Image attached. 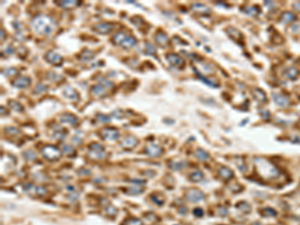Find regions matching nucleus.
<instances>
[{
	"label": "nucleus",
	"mask_w": 300,
	"mask_h": 225,
	"mask_svg": "<svg viewBox=\"0 0 300 225\" xmlns=\"http://www.w3.org/2000/svg\"><path fill=\"white\" fill-rule=\"evenodd\" d=\"M31 27L39 35H50L55 31L56 22L47 15H37L31 20Z\"/></svg>",
	"instance_id": "1"
},
{
	"label": "nucleus",
	"mask_w": 300,
	"mask_h": 225,
	"mask_svg": "<svg viewBox=\"0 0 300 225\" xmlns=\"http://www.w3.org/2000/svg\"><path fill=\"white\" fill-rule=\"evenodd\" d=\"M112 40L115 44L119 45L122 48H126V49L134 47L137 43L136 38L126 34L124 32H117L116 34H114Z\"/></svg>",
	"instance_id": "2"
},
{
	"label": "nucleus",
	"mask_w": 300,
	"mask_h": 225,
	"mask_svg": "<svg viewBox=\"0 0 300 225\" xmlns=\"http://www.w3.org/2000/svg\"><path fill=\"white\" fill-rule=\"evenodd\" d=\"M105 156H106V153H105L103 146L100 145L99 143H91L89 145L88 157L90 159L97 161L100 160V159H103Z\"/></svg>",
	"instance_id": "3"
},
{
	"label": "nucleus",
	"mask_w": 300,
	"mask_h": 225,
	"mask_svg": "<svg viewBox=\"0 0 300 225\" xmlns=\"http://www.w3.org/2000/svg\"><path fill=\"white\" fill-rule=\"evenodd\" d=\"M42 155L44 158H46L47 160H58L61 157V151L57 147L53 145H46L42 148Z\"/></svg>",
	"instance_id": "4"
},
{
	"label": "nucleus",
	"mask_w": 300,
	"mask_h": 225,
	"mask_svg": "<svg viewBox=\"0 0 300 225\" xmlns=\"http://www.w3.org/2000/svg\"><path fill=\"white\" fill-rule=\"evenodd\" d=\"M99 134H100V136L103 139L107 141H114L119 138V131L115 128H111V127L102 128L100 132H99Z\"/></svg>",
	"instance_id": "5"
},
{
	"label": "nucleus",
	"mask_w": 300,
	"mask_h": 225,
	"mask_svg": "<svg viewBox=\"0 0 300 225\" xmlns=\"http://www.w3.org/2000/svg\"><path fill=\"white\" fill-rule=\"evenodd\" d=\"M91 29L99 34H108L114 29V25L110 22H101L93 25Z\"/></svg>",
	"instance_id": "6"
},
{
	"label": "nucleus",
	"mask_w": 300,
	"mask_h": 225,
	"mask_svg": "<svg viewBox=\"0 0 300 225\" xmlns=\"http://www.w3.org/2000/svg\"><path fill=\"white\" fill-rule=\"evenodd\" d=\"M185 197L188 201L195 203V202H200L201 200H203L204 194L200 190H198V189L191 188V189H189V190H187V192H186V194H185Z\"/></svg>",
	"instance_id": "7"
},
{
	"label": "nucleus",
	"mask_w": 300,
	"mask_h": 225,
	"mask_svg": "<svg viewBox=\"0 0 300 225\" xmlns=\"http://www.w3.org/2000/svg\"><path fill=\"white\" fill-rule=\"evenodd\" d=\"M44 58H45V60H46L47 62L51 63V64H53L54 66L61 65L62 62H63L62 56L60 55V54L56 53L55 51H51V50L48 51V52L45 54Z\"/></svg>",
	"instance_id": "8"
},
{
	"label": "nucleus",
	"mask_w": 300,
	"mask_h": 225,
	"mask_svg": "<svg viewBox=\"0 0 300 225\" xmlns=\"http://www.w3.org/2000/svg\"><path fill=\"white\" fill-rule=\"evenodd\" d=\"M144 151H145L146 154L150 156V157H159V156L162 154V151H163V150H162L161 147L157 145V144L150 143L145 147Z\"/></svg>",
	"instance_id": "9"
},
{
	"label": "nucleus",
	"mask_w": 300,
	"mask_h": 225,
	"mask_svg": "<svg viewBox=\"0 0 300 225\" xmlns=\"http://www.w3.org/2000/svg\"><path fill=\"white\" fill-rule=\"evenodd\" d=\"M166 59L171 65L175 66V67L182 68L184 66V60L181 56H179L176 53H168L166 55Z\"/></svg>",
	"instance_id": "10"
},
{
	"label": "nucleus",
	"mask_w": 300,
	"mask_h": 225,
	"mask_svg": "<svg viewBox=\"0 0 300 225\" xmlns=\"http://www.w3.org/2000/svg\"><path fill=\"white\" fill-rule=\"evenodd\" d=\"M138 144V139L134 136H126L120 142V146L124 149H132Z\"/></svg>",
	"instance_id": "11"
},
{
	"label": "nucleus",
	"mask_w": 300,
	"mask_h": 225,
	"mask_svg": "<svg viewBox=\"0 0 300 225\" xmlns=\"http://www.w3.org/2000/svg\"><path fill=\"white\" fill-rule=\"evenodd\" d=\"M59 120L61 123L68 125H75L78 122L77 117L71 113H63L59 116Z\"/></svg>",
	"instance_id": "12"
},
{
	"label": "nucleus",
	"mask_w": 300,
	"mask_h": 225,
	"mask_svg": "<svg viewBox=\"0 0 300 225\" xmlns=\"http://www.w3.org/2000/svg\"><path fill=\"white\" fill-rule=\"evenodd\" d=\"M30 83H31V79L28 76H20L12 82V85L17 88H25L30 85Z\"/></svg>",
	"instance_id": "13"
},
{
	"label": "nucleus",
	"mask_w": 300,
	"mask_h": 225,
	"mask_svg": "<svg viewBox=\"0 0 300 225\" xmlns=\"http://www.w3.org/2000/svg\"><path fill=\"white\" fill-rule=\"evenodd\" d=\"M154 39H155L156 43H157L159 46H161V47L167 46L168 43H169V38H168V36L165 34L164 32H158V33H156V35L154 36Z\"/></svg>",
	"instance_id": "14"
},
{
	"label": "nucleus",
	"mask_w": 300,
	"mask_h": 225,
	"mask_svg": "<svg viewBox=\"0 0 300 225\" xmlns=\"http://www.w3.org/2000/svg\"><path fill=\"white\" fill-rule=\"evenodd\" d=\"M56 3L62 8L72 9L77 7L80 4V1H76V0H63V1H57Z\"/></svg>",
	"instance_id": "15"
},
{
	"label": "nucleus",
	"mask_w": 300,
	"mask_h": 225,
	"mask_svg": "<svg viewBox=\"0 0 300 225\" xmlns=\"http://www.w3.org/2000/svg\"><path fill=\"white\" fill-rule=\"evenodd\" d=\"M191 9L194 12L199 13V14H209L210 13V9L205 5L200 4V3H195V4H192Z\"/></svg>",
	"instance_id": "16"
},
{
	"label": "nucleus",
	"mask_w": 300,
	"mask_h": 225,
	"mask_svg": "<svg viewBox=\"0 0 300 225\" xmlns=\"http://www.w3.org/2000/svg\"><path fill=\"white\" fill-rule=\"evenodd\" d=\"M218 174H219V176L224 180H230L233 177L232 170L229 169V168H227V167H224V166L219 168Z\"/></svg>",
	"instance_id": "17"
},
{
	"label": "nucleus",
	"mask_w": 300,
	"mask_h": 225,
	"mask_svg": "<svg viewBox=\"0 0 300 225\" xmlns=\"http://www.w3.org/2000/svg\"><path fill=\"white\" fill-rule=\"evenodd\" d=\"M63 95H64L66 98L70 99V100H77L78 99V93L76 92V90L73 89L70 86H67L64 89Z\"/></svg>",
	"instance_id": "18"
},
{
	"label": "nucleus",
	"mask_w": 300,
	"mask_h": 225,
	"mask_svg": "<svg viewBox=\"0 0 300 225\" xmlns=\"http://www.w3.org/2000/svg\"><path fill=\"white\" fill-rule=\"evenodd\" d=\"M273 99L274 101L276 102V104L279 105L281 107H285L288 105V99L286 97H284L283 95H280V94H273Z\"/></svg>",
	"instance_id": "19"
},
{
	"label": "nucleus",
	"mask_w": 300,
	"mask_h": 225,
	"mask_svg": "<svg viewBox=\"0 0 300 225\" xmlns=\"http://www.w3.org/2000/svg\"><path fill=\"white\" fill-rule=\"evenodd\" d=\"M105 87H103L101 84H96V85H93L91 87V93L95 96H103L106 94V91H105Z\"/></svg>",
	"instance_id": "20"
},
{
	"label": "nucleus",
	"mask_w": 300,
	"mask_h": 225,
	"mask_svg": "<svg viewBox=\"0 0 300 225\" xmlns=\"http://www.w3.org/2000/svg\"><path fill=\"white\" fill-rule=\"evenodd\" d=\"M298 75H299L298 70L294 67H289L285 70V76L287 78H289V79H292V80L296 79V78L298 77Z\"/></svg>",
	"instance_id": "21"
},
{
	"label": "nucleus",
	"mask_w": 300,
	"mask_h": 225,
	"mask_svg": "<svg viewBox=\"0 0 300 225\" xmlns=\"http://www.w3.org/2000/svg\"><path fill=\"white\" fill-rule=\"evenodd\" d=\"M169 167L172 170H181L183 168L186 167L185 161H170L169 162Z\"/></svg>",
	"instance_id": "22"
},
{
	"label": "nucleus",
	"mask_w": 300,
	"mask_h": 225,
	"mask_svg": "<svg viewBox=\"0 0 300 225\" xmlns=\"http://www.w3.org/2000/svg\"><path fill=\"white\" fill-rule=\"evenodd\" d=\"M189 179L193 182H199L203 179V173L201 172L200 170L193 171V172H191L190 175H189Z\"/></svg>",
	"instance_id": "23"
},
{
	"label": "nucleus",
	"mask_w": 300,
	"mask_h": 225,
	"mask_svg": "<svg viewBox=\"0 0 300 225\" xmlns=\"http://www.w3.org/2000/svg\"><path fill=\"white\" fill-rule=\"evenodd\" d=\"M195 157H196L197 159H199L200 161H205L208 159L209 157V155H208V153H207L205 150H203V149H197L196 151H195Z\"/></svg>",
	"instance_id": "24"
},
{
	"label": "nucleus",
	"mask_w": 300,
	"mask_h": 225,
	"mask_svg": "<svg viewBox=\"0 0 300 225\" xmlns=\"http://www.w3.org/2000/svg\"><path fill=\"white\" fill-rule=\"evenodd\" d=\"M252 93H253L254 97L256 98L258 101H260V102L266 101V95H265V93L262 91V90H260V89H254Z\"/></svg>",
	"instance_id": "25"
},
{
	"label": "nucleus",
	"mask_w": 300,
	"mask_h": 225,
	"mask_svg": "<svg viewBox=\"0 0 300 225\" xmlns=\"http://www.w3.org/2000/svg\"><path fill=\"white\" fill-rule=\"evenodd\" d=\"M9 105H10L11 109L14 110V111H17V112H21V111H23V106L18 101H15V100L9 101Z\"/></svg>",
	"instance_id": "26"
},
{
	"label": "nucleus",
	"mask_w": 300,
	"mask_h": 225,
	"mask_svg": "<svg viewBox=\"0 0 300 225\" xmlns=\"http://www.w3.org/2000/svg\"><path fill=\"white\" fill-rule=\"evenodd\" d=\"M122 225H143V222L138 218H128L123 222Z\"/></svg>",
	"instance_id": "27"
},
{
	"label": "nucleus",
	"mask_w": 300,
	"mask_h": 225,
	"mask_svg": "<svg viewBox=\"0 0 300 225\" xmlns=\"http://www.w3.org/2000/svg\"><path fill=\"white\" fill-rule=\"evenodd\" d=\"M93 57H94V53H92L90 50H87L85 49L84 51H82V53H81V55H80V59H82L84 60V61H87V60H90V59H92Z\"/></svg>",
	"instance_id": "28"
},
{
	"label": "nucleus",
	"mask_w": 300,
	"mask_h": 225,
	"mask_svg": "<svg viewBox=\"0 0 300 225\" xmlns=\"http://www.w3.org/2000/svg\"><path fill=\"white\" fill-rule=\"evenodd\" d=\"M143 191V188L140 187V184H134L128 188L129 194H139Z\"/></svg>",
	"instance_id": "29"
},
{
	"label": "nucleus",
	"mask_w": 300,
	"mask_h": 225,
	"mask_svg": "<svg viewBox=\"0 0 300 225\" xmlns=\"http://www.w3.org/2000/svg\"><path fill=\"white\" fill-rule=\"evenodd\" d=\"M62 152L65 153V154L68 155V156H73L74 155L73 147L70 146V145H67V144H63L62 145Z\"/></svg>",
	"instance_id": "30"
},
{
	"label": "nucleus",
	"mask_w": 300,
	"mask_h": 225,
	"mask_svg": "<svg viewBox=\"0 0 300 225\" xmlns=\"http://www.w3.org/2000/svg\"><path fill=\"white\" fill-rule=\"evenodd\" d=\"M104 210H105V212H106V214L108 216H110V217H113V216H115L117 214V209L114 206H112V205L106 206Z\"/></svg>",
	"instance_id": "31"
},
{
	"label": "nucleus",
	"mask_w": 300,
	"mask_h": 225,
	"mask_svg": "<svg viewBox=\"0 0 300 225\" xmlns=\"http://www.w3.org/2000/svg\"><path fill=\"white\" fill-rule=\"evenodd\" d=\"M294 19H295V16H294V14H292L291 12H285V13L282 15V21L285 23L290 22V21H292Z\"/></svg>",
	"instance_id": "32"
},
{
	"label": "nucleus",
	"mask_w": 300,
	"mask_h": 225,
	"mask_svg": "<svg viewBox=\"0 0 300 225\" xmlns=\"http://www.w3.org/2000/svg\"><path fill=\"white\" fill-rule=\"evenodd\" d=\"M261 214H262L264 217H270V216H275L277 213L274 211L272 208H264L262 211H261Z\"/></svg>",
	"instance_id": "33"
},
{
	"label": "nucleus",
	"mask_w": 300,
	"mask_h": 225,
	"mask_svg": "<svg viewBox=\"0 0 300 225\" xmlns=\"http://www.w3.org/2000/svg\"><path fill=\"white\" fill-rule=\"evenodd\" d=\"M23 155H24V158H25L26 160H28V161L34 160V159H36V157H37V155H36L33 151H31V150L25 151V152L23 153Z\"/></svg>",
	"instance_id": "34"
},
{
	"label": "nucleus",
	"mask_w": 300,
	"mask_h": 225,
	"mask_svg": "<svg viewBox=\"0 0 300 225\" xmlns=\"http://www.w3.org/2000/svg\"><path fill=\"white\" fill-rule=\"evenodd\" d=\"M35 194L39 195V196H44V195L47 194V189L44 187V186H36L34 188Z\"/></svg>",
	"instance_id": "35"
},
{
	"label": "nucleus",
	"mask_w": 300,
	"mask_h": 225,
	"mask_svg": "<svg viewBox=\"0 0 300 225\" xmlns=\"http://www.w3.org/2000/svg\"><path fill=\"white\" fill-rule=\"evenodd\" d=\"M158 196H159V194H157V193L152 194L151 196H150V199H151L154 203L157 204V205H161V204H163V203H164V199H163V198H162V197H161V198H159Z\"/></svg>",
	"instance_id": "36"
},
{
	"label": "nucleus",
	"mask_w": 300,
	"mask_h": 225,
	"mask_svg": "<svg viewBox=\"0 0 300 225\" xmlns=\"http://www.w3.org/2000/svg\"><path fill=\"white\" fill-rule=\"evenodd\" d=\"M99 83H100L103 87H106V88H111V87H113V83L111 82V81L107 80L105 77H101L100 79H99Z\"/></svg>",
	"instance_id": "37"
},
{
	"label": "nucleus",
	"mask_w": 300,
	"mask_h": 225,
	"mask_svg": "<svg viewBox=\"0 0 300 225\" xmlns=\"http://www.w3.org/2000/svg\"><path fill=\"white\" fill-rule=\"evenodd\" d=\"M145 47H146V53L149 54V55H152V54H155L156 52V49L154 47V45L149 43V42H146L145 43Z\"/></svg>",
	"instance_id": "38"
},
{
	"label": "nucleus",
	"mask_w": 300,
	"mask_h": 225,
	"mask_svg": "<svg viewBox=\"0 0 300 225\" xmlns=\"http://www.w3.org/2000/svg\"><path fill=\"white\" fill-rule=\"evenodd\" d=\"M237 208L239 210H241L243 212H249L250 211V206L248 205L246 202H240L239 204H237Z\"/></svg>",
	"instance_id": "39"
},
{
	"label": "nucleus",
	"mask_w": 300,
	"mask_h": 225,
	"mask_svg": "<svg viewBox=\"0 0 300 225\" xmlns=\"http://www.w3.org/2000/svg\"><path fill=\"white\" fill-rule=\"evenodd\" d=\"M96 119H97L99 122H103V123H107L110 121V117H108L107 115H104V114H97V115H96Z\"/></svg>",
	"instance_id": "40"
},
{
	"label": "nucleus",
	"mask_w": 300,
	"mask_h": 225,
	"mask_svg": "<svg viewBox=\"0 0 300 225\" xmlns=\"http://www.w3.org/2000/svg\"><path fill=\"white\" fill-rule=\"evenodd\" d=\"M45 90H46V87H45L42 83H39V84H37V86L35 87V89H34V91L33 92L36 93V94H39V93L44 92Z\"/></svg>",
	"instance_id": "41"
},
{
	"label": "nucleus",
	"mask_w": 300,
	"mask_h": 225,
	"mask_svg": "<svg viewBox=\"0 0 300 225\" xmlns=\"http://www.w3.org/2000/svg\"><path fill=\"white\" fill-rule=\"evenodd\" d=\"M5 132L9 135H14V134L18 133V129L15 127H6Z\"/></svg>",
	"instance_id": "42"
},
{
	"label": "nucleus",
	"mask_w": 300,
	"mask_h": 225,
	"mask_svg": "<svg viewBox=\"0 0 300 225\" xmlns=\"http://www.w3.org/2000/svg\"><path fill=\"white\" fill-rule=\"evenodd\" d=\"M193 214L196 216V217H202L204 214V211H203V209H201V208H195L193 211Z\"/></svg>",
	"instance_id": "43"
},
{
	"label": "nucleus",
	"mask_w": 300,
	"mask_h": 225,
	"mask_svg": "<svg viewBox=\"0 0 300 225\" xmlns=\"http://www.w3.org/2000/svg\"><path fill=\"white\" fill-rule=\"evenodd\" d=\"M4 73H5V75H7V76H11V75L16 74L17 70L15 68H9V69H6V70L4 71Z\"/></svg>",
	"instance_id": "44"
},
{
	"label": "nucleus",
	"mask_w": 300,
	"mask_h": 225,
	"mask_svg": "<svg viewBox=\"0 0 300 225\" xmlns=\"http://www.w3.org/2000/svg\"><path fill=\"white\" fill-rule=\"evenodd\" d=\"M218 214L222 215V216H225V215L228 214V210L226 208H224V207H221V208H219V210H218Z\"/></svg>",
	"instance_id": "45"
},
{
	"label": "nucleus",
	"mask_w": 300,
	"mask_h": 225,
	"mask_svg": "<svg viewBox=\"0 0 300 225\" xmlns=\"http://www.w3.org/2000/svg\"><path fill=\"white\" fill-rule=\"evenodd\" d=\"M293 7H294V9H296V10L300 11V2L294 3V4H293Z\"/></svg>",
	"instance_id": "46"
},
{
	"label": "nucleus",
	"mask_w": 300,
	"mask_h": 225,
	"mask_svg": "<svg viewBox=\"0 0 300 225\" xmlns=\"http://www.w3.org/2000/svg\"><path fill=\"white\" fill-rule=\"evenodd\" d=\"M72 141H73V142L75 143V142H76V144H78V143H80V139H78V137H76V138H73V140H72Z\"/></svg>",
	"instance_id": "47"
},
{
	"label": "nucleus",
	"mask_w": 300,
	"mask_h": 225,
	"mask_svg": "<svg viewBox=\"0 0 300 225\" xmlns=\"http://www.w3.org/2000/svg\"><path fill=\"white\" fill-rule=\"evenodd\" d=\"M4 31H3V29H1V40H3V39L5 38V34H4Z\"/></svg>",
	"instance_id": "48"
},
{
	"label": "nucleus",
	"mask_w": 300,
	"mask_h": 225,
	"mask_svg": "<svg viewBox=\"0 0 300 225\" xmlns=\"http://www.w3.org/2000/svg\"><path fill=\"white\" fill-rule=\"evenodd\" d=\"M253 225H261V224L260 223H257V222H256V223H254Z\"/></svg>",
	"instance_id": "49"
}]
</instances>
